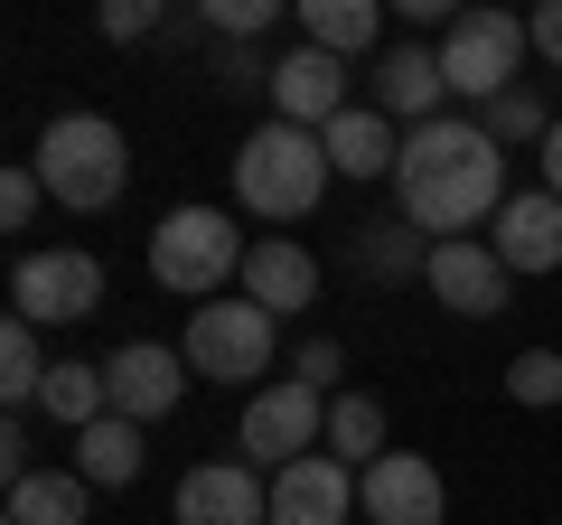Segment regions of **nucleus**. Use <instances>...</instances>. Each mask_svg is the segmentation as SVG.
I'll return each instance as SVG.
<instances>
[{"label":"nucleus","instance_id":"obj_11","mask_svg":"<svg viewBox=\"0 0 562 525\" xmlns=\"http://www.w3.org/2000/svg\"><path fill=\"white\" fill-rule=\"evenodd\" d=\"M347 76H357V66L347 57H328V47H291V57L272 66V85H262V94H272V122H301V132H328V122L347 113Z\"/></svg>","mask_w":562,"mask_h":525},{"label":"nucleus","instance_id":"obj_9","mask_svg":"<svg viewBox=\"0 0 562 525\" xmlns=\"http://www.w3.org/2000/svg\"><path fill=\"white\" fill-rule=\"evenodd\" d=\"M103 394H113L122 423H160V413H179L188 394V357L160 338H122L113 357H103Z\"/></svg>","mask_w":562,"mask_h":525},{"label":"nucleus","instance_id":"obj_8","mask_svg":"<svg viewBox=\"0 0 562 525\" xmlns=\"http://www.w3.org/2000/svg\"><path fill=\"white\" fill-rule=\"evenodd\" d=\"M103 310V262L85 244H57V254H20L10 262V320L29 328H76Z\"/></svg>","mask_w":562,"mask_h":525},{"label":"nucleus","instance_id":"obj_3","mask_svg":"<svg viewBox=\"0 0 562 525\" xmlns=\"http://www.w3.org/2000/svg\"><path fill=\"white\" fill-rule=\"evenodd\" d=\"M244 225L225 216V206H169L160 225H150V282L179 291V301H225V282H244Z\"/></svg>","mask_w":562,"mask_h":525},{"label":"nucleus","instance_id":"obj_35","mask_svg":"<svg viewBox=\"0 0 562 525\" xmlns=\"http://www.w3.org/2000/svg\"><path fill=\"white\" fill-rule=\"evenodd\" d=\"M535 160H543V188H553V198H562V122H553V142H543Z\"/></svg>","mask_w":562,"mask_h":525},{"label":"nucleus","instance_id":"obj_26","mask_svg":"<svg viewBox=\"0 0 562 525\" xmlns=\"http://www.w3.org/2000/svg\"><path fill=\"white\" fill-rule=\"evenodd\" d=\"M357 262H366V272H375V282H403V272H422V262H431V244H422L413 225L394 216V225H375V235L357 244Z\"/></svg>","mask_w":562,"mask_h":525},{"label":"nucleus","instance_id":"obj_31","mask_svg":"<svg viewBox=\"0 0 562 525\" xmlns=\"http://www.w3.org/2000/svg\"><path fill=\"white\" fill-rule=\"evenodd\" d=\"M150 29H160L150 0H103V38H150Z\"/></svg>","mask_w":562,"mask_h":525},{"label":"nucleus","instance_id":"obj_22","mask_svg":"<svg viewBox=\"0 0 562 525\" xmlns=\"http://www.w3.org/2000/svg\"><path fill=\"white\" fill-rule=\"evenodd\" d=\"M76 469H85V488H132L140 479V423L103 413L94 432H76Z\"/></svg>","mask_w":562,"mask_h":525},{"label":"nucleus","instance_id":"obj_25","mask_svg":"<svg viewBox=\"0 0 562 525\" xmlns=\"http://www.w3.org/2000/svg\"><path fill=\"white\" fill-rule=\"evenodd\" d=\"M553 122H562V113H543L535 85H516V94L487 103V142H497V150H506V142H535V150H543V142H553Z\"/></svg>","mask_w":562,"mask_h":525},{"label":"nucleus","instance_id":"obj_34","mask_svg":"<svg viewBox=\"0 0 562 525\" xmlns=\"http://www.w3.org/2000/svg\"><path fill=\"white\" fill-rule=\"evenodd\" d=\"M403 20H413V29H441V38H450V20H460V10H450V0H403Z\"/></svg>","mask_w":562,"mask_h":525},{"label":"nucleus","instance_id":"obj_18","mask_svg":"<svg viewBox=\"0 0 562 525\" xmlns=\"http://www.w3.org/2000/svg\"><path fill=\"white\" fill-rule=\"evenodd\" d=\"M319 142H328V169H338V179H394V160H403V132L375 103H347Z\"/></svg>","mask_w":562,"mask_h":525},{"label":"nucleus","instance_id":"obj_12","mask_svg":"<svg viewBox=\"0 0 562 525\" xmlns=\"http://www.w3.org/2000/svg\"><path fill=\"white\" fill-rule=\"evenodd\" d=\"M179 525H272V479L254 460H198L179 479Z\"/></svg>","mask_w":562,"mask_h":525},{"label":"nucleus","instance_id":"obj_29","mask_svg":"<svg viewBox=\"0 0 562 525\" xmlns=\"http://www.w3.org/2000/svg\"><path fill=\"white\" fill-rule=\"evenodd\" d=\"M38 206H47V179L38 169H10V179H0V225H10V235H20V225H38Z\"/></svg>","mask_w":562,"mask_h":525},{"label":"nucleus","instance_id":"obj_30","mask_svg":"<svg viewBox=\"0 0 562 525\" xmlns=\"http://www.w3.org/2000/svg\"><path fill=\"white\" fill-rule=\"evenodd\" d=\"M291 376H301V384H319V394H347V347L338 338H301V357H291Z\"/></svg>","mask_w":562,"mask_h":525},{"label":"nucleus","instance_id":"obj_1","mask_svg":"<svg viewBox=\"0 0 562 525\" xmlns=\"http://www.w3.org/2000/svg\"><path fill=\"white\" fill-rule=\"evenodd\" d=\"M394 206L422 244H460L479 225H497L506 206V150L487 142V122L469 113H441L403 132V160H394Z\"/></svg>","mask_w":562,"mask_h":525},{"label":"nucleus","instance_id":"obj_28","mask_svg":"<svg viewBox=\"0 0 562 525\" xmlns=\"http://www.w3.org/2000/svg\"><path fill=\"white\" fill-rule=\"evenodd\" d=\"M281 20V10H272V0H198V29H216V38H262V29H272Z\"/></svg>","mask_w":562,"mask_h":525},{"label":"nucleus","instance_id":"obj_13","mask_svg":"<svg viewBox=\"0 0 562 525\" xmlns=\"http://www.w3.org/2000/svg\"><path fill=\"white\" fill-rule=\"evenodd\" d=\"M422 282H431V301H441V310H460V320H497V310H506V282H516V272L497 262V244L460 235V244H431Z\"/></svg>","mask_w":562,"mask_h":525},{"label":"nucleus","instance_id":"obj_2","mask_svg":"<svg viewBox=\"0 0 562 525\" xmlns=\"http://www.w3.org/2000/svg\"><path fill=\"white\" fill-rule=\"evenodd\" d=\"M328 142L319 132H301V122H262L254 142L235 150V206L262 225H301L310 206L328 198Z\"/></svg>","mask_w":562,"mask_h":525},{"label":"nucleus","instance_id":"obj_33","mask_svg":"<svg viewBox=\"0 0 562 525\" xmlns=\"http://www.w3.org/2000/svg\"><path fill=\"white\" fill-rule=\"evenodd\" d=\"M0 469H10V488H20V479H38V450H29V432H20V423L0 432Z\"/></svg>","mask_w":562,"mask_h":525},{"label":"nucleus","instance_id":"obj_4","mask_svg":"<svg viewBox=\"0 0 562 525\" xmlns=\"http://www.w3.org/2000/svg\"><path fill=\"white\" fill-rule=\"evenodd\" d=\"M47 179V198L76 206V216H103V206L122 198V179H132V142H122V122L103 113H57L38 132V160H29Z\"/></svg>","mask_w":562,"mask_h":525},{"label":"nucleus","instance_id":"obj_10","mask_svg":"<svg viewBox=\"0 0 562 525\" xmlns=\"http://www.w3.org/2000/svg\"><path fill=\"white\" fill-rule=\"evenodd\" d=\"M357 506H366V525H441L450 488L422 450H384L375 469H357Z\"/></svg>","mask_w":562,"mask_h":525},{"label":"nucleus","instance_id":"obj_23","mask_svg":"<svg viewBox=\"0 0 562 525\" xmlns=\"http://www.w3.org/2000/svg\"><path fill=\"white\" fill-rule=\"evenodd\" d=\"M328 460H347V469H375L384 460V404L375 394H328Z\"/></svg>","mask_w":562,"mask_h":525},{"label":"nucleus","instance_id":"obj_27","mask_svg":"<svg viewBox=\"0 0 562 525\" xmlns=\"http://www.w3.org/2000/svg\"><path fill=\"white\" fill-rule=\"evenodd\" d=\"M506 394H516V404H562V357H553V347H525V357L516 366H506Z\"/></svg>","mask_w":562,"mask_h":525},{"label":"nucleus","instance_id":"obj_20","mask_svg":"<svg viewBox=\"0 0 562 525\" xmlns=\"http://www.w3.org/2000/svg\"><path fill=\"white\" fill-rule=\"evenodd\" d=\"M38 413H47L57 432H94L103 413H113V394H103V366L57 357V366H47V384H38Z\"/></svg>","mask_w":562,"mask_h":525},{"label":"nucleus","instance_id":"obj_32","mask_svg":"<svg viewBox=\"0 0 562 525\" xmlns=\"http://www.w3.org/2000/svg\"><path fill=\"white\" fill-rule=\"evenodd\" d=\"M525 29H535V57H543V66H562V0H543Z\"/></svg>","mask_w":562,"mask_h":525},{"label":"nucleus","instance_id":"obj_5","mask_svg":"<svg viewBox=\"0 0 562 525\" xmlns=\"http://www.w3.org/2000/svg\"><path fill=\"white\" fill-rule=\"evenodd\" d=\"M535 57V29L516 20V10H460L450 20V38H441V76H450V94L460 103H497V94H516V66Z\"/></svg>","mask_w":562,"mask_h":525},{"label":"nucleus","instance_id":"obj_21","mask_svg":"<svg viewBox=\"0 0 562 525\" xmlns=\"http://www.w3.org/2000/svg\"><path fill=\"white\" fill-rule=\"evenodd\" d=\"M94 516V488H85V469H38V479L10 488V525H85Z\"/></svg>","mask_w":562,"mask_h":525},{"label":"nucleus","instance_id":"obj_19","mask_svg":"<svg viewBox=\"0 0 562 525\" xmlns=\"http://www.w3.org/2000/svg\"><path fill=\"white\" fill-rule=\"evenodd\" d=\"M301 47H328V57H384V10L375 0H301Z\"/></svg>","mask_w":562,"mask_h":525},{"label":"nucleus","instance_id":"obj_24","mask_svg":"<svg viewBox=\"0 0 562 525\" xmlns=\"http://www.w3.org/2000/svg\"><path fill=\"white\" fill-rule=\"evenodd\" d=\"M38 384H47V347H38L29 320H10V328H0V394H10V413L38 404Z\"/></svg>","mask_w":562,"mask_h":525},{"label":"nucleus","instance_id":"obj_14","mask_svg":"<svg viewBox=\"0 0 562 525\" xmlns=\"http://www.w3.org/2000/svg\"><path fill=\"white\" fill-rule=\"evenodd\" d=\"M366 85H375L366 103H375L384 122H413V132H422V122H441V103H450L441 47H413V38H403V47H384V57H375V76H366Z\"/></svg>","mask_w":562,"mask_h":525},{"label":"nucleus","instance_id":"obj_6","mask_svg":"<svg viewBox=\"0 0 562 525\" xmlns=\"http://www.w3.org/2000/svg\"><path fill=\"white\" fill-rule=\"evenodd\" d=\"M272 338H281V320L262 301H206V310H188L179 357L206 384H254V376H272Z\"/></svg>","mask_w":562,"mask_h":525},{"label":"nucleus","instance_id":"obj_16","mask_svg":"<svg viewBox=\"0 0 562 525\" xmlns=\"http://www.w3.org/2000/svg\"><path fill=\"white\" fill-rule=\"evenodd\" d=\"M487 244H497L506 272H562V198H553V188L506 198L497 225H487Z\"/></svg>","mask_w":562,"mask_h":525},{"label":"nucleus","instance_id":"obj_15","mask_svg":"<svg viewBox=\"0 0 562 525\" xmlns=\"http://www.w3.org/2000/svg\"><path fill=\"white\" fill-rule=\"evenodd\" d=\"M357 516V469L310 450V460L272 469V525H347Z\"/></svg>","mask_w":562,"mask_h":525},{"label":"nucleus","instance_id":"obj_17","mask_svg":"<svg viewBox=\"0 0 562 525\" xmlns=\"http://www.w3.org/2000/svg\"><path fill=\"white\" fill-rule=\"evenodd\" d=\"M244 301H262L272 320H301L310 301H319V254L291 235H262L254 254H244Z\"/></svg>","mask_w":562,"mask_h":525},{"label":"nucleus","instance_id":"obj_7","mask_svg":"<svg viewBox=\"0 0 562 525\" xmlns=\"http://www.w3.org/2000/svg\"><path fill=\"white\" fill-rule=\"evenodd\" d=\"M235 442H244V460H254L262 479L291 469V460H310V450H328V394H319V384H301V376L262 384L254 404H244Z\"/></svg>","mask_w":562,"mask_h":525}]
</instances>
